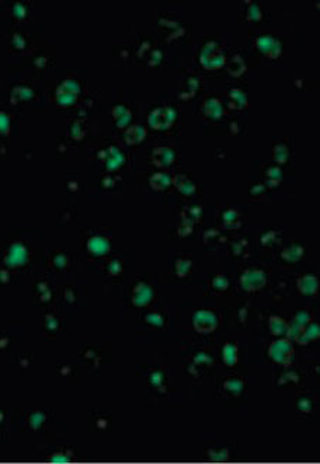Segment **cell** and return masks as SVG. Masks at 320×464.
Returning <instances> with one entry per match:
<instances>
[{
  "label": "cell",
  "instance_id": "cell-1",
  "mask_svg": "<svg viewBox=\"0 0 320 464\" xmlns=\"http://www.w3.org/2000/svg\"><path fill=\"white\" fill-rule=\"evenodd\" d=\"M269 357L279 363L283 366H289L293 360V354H295V349L290 343V340L287 339H278L275 342L270 343L269 346Z\"/></svg>",
  "mask_w": 320,
  "mask_h": 464
},
{
  "label": "cell",
  "instance_id": "cell-2",
  "mask_svg": "<svg viewBox=\"0 0 320 464\" xmlns=\"http://www.w3.org/2000/svg\"><path fill=\"white\" fill-rule=\"evenodd\" d=\"M201 63L204 67H207L209 70L219 69L224 66V63H225L224 52L221 50V47L215 41H208L204 46L202 53H201Z\"/></svg>",
  "mask_w": 320,
  "mask_h": 464
},
{
  "label": "cell",
  "instance_id": "cell-3",
  "mask_svg": "<svg viewBox=\"0 0 320 464\" xmlns=\"http://www.w3.org/2000/svg\"><path fill=\"white\" fill-rule=\"evenodd\" d=\"M194 329L199 334H211L218 328V316L211 311H198L192 317Z\"/></svg>",
  "mask_w": 320,
  "mask_h": 464
},
{
  "label": "cell",
  "instance_id": "cell-4",
  "mask_svg": "<svg viewBox=\"0 0 320 464\" xmlns=\"http://www.w3.org/2000/svg\"><path fill=\"white\" fill-rule=\"evenodd\" d=\"M175 111L170 107L157 109L150 114V126L155 130H167L174 124Z\"/></svg>",
  "mask_w": 320,
  "mask_h": 464
},
{
  "label": "cell",
  "instance_id": "cell-5",
  "mask_svg": "<svg viewBox=\"0 0 320 464\" xmlns=\"http://www.w3.org/2000/svg\"><path fill=\"white\" fill-rule=\"evenodd\" d=\"M241 285L248 292H256L266 285V274L259 269H248L241 277Z\"/></svg>",
  "mask_w": 320,
  "mask_h": 464
},
{
  "label": "cell",
  "instance_id": "cell-6",
  "mask_svg": "<svg viewBox=\"0 0 320 464\" xmlns=\"http://www.w3.org/2000/svg\"><path fill=\"white\" fill-rule=\"evenodd\" d=\"M256 47L262 55L270 58H278L282 53L281 41L272 36H261L256 40Z\"/></svg>",
  "mask_w": 320,
  "mask_h": 464
},
{
  "label": "cell",
  "instance_id": "cell-7",
  "mask_svg": "<svg viewBox=\"0 0 320 464\" xmlns=\"http://www.w3.org/2000/svg\"><path fill=\"white\" fill-rule=\"evenodd\" d=\"M175 160V152L174 149L168 147H160L154 149L152 152V161L157 167H168Z\"/></svg>",
  "mask_w": 320,
  "mask_h": 464
},
{
  "label": "cell",
  "instance_id": "cell-8",
  "mask_svg": "<svg viewBox=\"0 0 320 464\" xmlns=\"http://www.w3.org/2000/svg\"><path fill=\"white\" fill-rule=\"evenodd\" d=\"M319 282L313 275H303L298 279V289L303 295H315L318 292Z\"/></svg>",
  "mask_w": 320,
  "mask_h": 464
},
{
  "label": "cell",
  "instance_id": "cell-9",
  "mask_svg": "<svg viewBox=\"0 0 320 464\" xmlns=\"http://www.w3.org/2000/svg\"><path fill=\"white\" fill-rule=\"evenodd\" d=\"M174 186H177V189L181 192V194H184V195H192L194 192H195V189H196V186L195 184L189 180L188 177L185 175V174H178L175 178H174Z\"/></svg>",
  "mask_w": 320,
  "mask_h": 464
},
{
  "label": "cell",
  "instance_id": "cell-10",
  "mask_svg": "<svg viewBox=\"0 0 320 464\" xmlns=\"http://www.w3.org/2000/svg\"><path fill=\"white\" fill-rule=\"evenodd\" d=\"M269 331L273 336H287V331H289V325L284 322V319H282L281 316H270L269 319Z\"/></svg>",
  "mask_w": 320,
  "mask_h": 464
},
{
  "label": "cell",
  "instance_id": "cell-11",
  "mask_svg": "<svg viewBox=\"0 0 320 464\" xmlns=\"http://www.w3.org/2000/svg\"><path fill=\"white\" fill-rule=\"evenodd\" d=\"M228 103L231 106V109L233 110H239V109H245L246 104H248V98L244 92L241 90H231L229 95H228Z\"/></svg>",
  "mask_w": 320,
  "mask_h": 464
},
{
  "label": "cell",
  "instance_id": "cell-12",
  "mask_svg": "<svg viewBox=\"0 0 320 464\" xmlns=\"http://www.w3.org/2000/svg\"><path fill=\"white\" fill-rule=\"evenodd\" d=\"M204 114L211 120H218L222 117V106L218 100L209 98L204 104Z\"/></svg>",
  "mask_w": 320,
  "mask_h": 464
},
{
  "label": "cell",
  "instance_id": "cell-13",
  "mask_svg": "<svg viewBox=\"0 0 320 464\" xmlns=\"http://www.w3.org/2000/svg\"><path fill=\"white\" fill-rule=\"evenodd\" d=\"M222 359L226 366H235L238 363V346L235 343H226L222 351Z\"/></svg>",
  "mask_w": 320,
  "mask_h": 464
},
{
  "label": "cell",
  "instance_id": "cell-14",
  "mask_svg": "<svg viewBox=\"0 0 320 464\" xmlns=\"http://www.w3.org/2000/svg\"><path fill=\"white\" fill-rule=\"evenodd\" d=\"M150 184L155 191H165L171 186V178L167 174H154L151 177Z\"/></svg>",
  "mask_w": 320,
  "mask_h": 464
},
{
  "label": "cell",
  "instance_id": "cell-15",
  "mask_svg": "<svg viewBox=\"0 0 320 464\" xmlns=\"http://www.w3.org/2000/svg\"><path fill=\"white\" fill-rule=\"evenodd\" d=\"M224 225L228 229H236L241 226V215L235 209H228L224 214Z\"/></svg>",
  "mask_w": 320,
  "mask_h": 464
},
{
  "label": "cell",
  "instance_id": "cell-16",
  "mask_svg": "<svg viewBox=\"0 0 320 464\" xmlns=\"http://www.w3.org/2000/svg\"><path fill=\"white\" fill-rule=\"evenodd\" d=\"M303 255V248L301 245H290L287 246L286 249L282 251V258L287 262H296V260H301V257Z\"/></svg>",
  "mask_w": 320,
  "mask_h": 464
},
{
  "label": "cell",
  "instance_id": "cell-17",
  "mask_svg": "<svg viewBox=\"0 0 320 464\" xmlns=\"http://www.w3.org/2000/svg\"><path fill=\"white\" fill-rule=\"evenodd\" d=\"M244 386H245L244 380H242V379H236V377L228 379V380H225V383H224V389H225L228 393L235 394V396H238V394L242 393Z\"/></svg>",
  "mask_w": 320,
  "mask_h": 464
},
{
  "label": "cell",
  "instance_id": "cell-18",
  "mask_svg": "<svg viewBox=\"0 0 320 464\" xmlns=\"http://www.w3.org/2000/svg\"><path fill=\"white\" fill-rule=\"evenodd\" d=\"M191 269H192V260H191L182 258V260H177V263H175V271H177L178 277H182V278L187 277L191 272Z\"/></svg>",
  "mask_w": 320,
  "mask_h": 464
},
{
  "label": "cell",
  "instance_id": "cell-19",
  "mask_svg": "<svg viewBox=\"0 0 320 464\" xmlns=\"http://www.w3.org/2000/svg\"><path fill=\"white\" fill-rule=\"evenodd\" d=\"M287 157H289V152H287V147H286V146L278 144V146L273 148V160H275L278 164L286 163Z\"/></svg>",
  "mask_w": 320,
  "mask_h": 464
},
{
  "label": "cell",
  "instance_id": "cell-20",
  "mask_svg": "<svg viewBox=\"0 0 320 464\" xmlns=\"http://www.w3.org/2000/svg\"><path fill=\"white\" fill-rule=\"evenodd\" d=\"M309 322H310V315H309L307 312L302 311V312H299L298 315L293 317V322H292L290 326H293V328H303V326H306Z\"/></svg>",
  "mask_w": 320,
  "mask_h": 464
},
{
  "label": "cell",
  "instance_id": "cell-21",
  "mask_svg": "<svg viewBox=\"0 0 320 464\" xmlns=\"http://www.w3.org/2000/svg\"><path fill=\"white\" fill-rule=\"evenodd\" d=\"M212 286L216 289V291H219V292H224L228 289V286H229V279L226 278L225 275H216L213 280H212Z\"/></svg>",
  "mask_w": 320,
  "mask_h": 464
},
{
  "label": "cell",
  "instance_id": "cell-22",
  "mask_svg": "<svg viewBox=\"0 0 320 464\" xmlns=\"http://www.w3.org/2000/svg\"><path fill=\"white\" fill-rule=\"evenodd\" d=\"M267 180L270 184L276 186L278 183H281L282 180V169L278 167H272L267 169Z\"/></svg>",
  "mask_w": 320,
  "mask_h": 464
},
{
  "label": "cell",
  "instance_id": "cell-23",
  "mask_svg": "<svg viewBox=\"0 0 320 464\" xmlns=\"http://www.w3.org/2000/svg\"><path fill=\"white\" fill-rule=\"evenodd\" d=\"M142 137H144V130L141 127H134L127 134L128 143H140L142 140Z\"/></svg>",
  "mask_w": 320,
  "mask_h": 464
},
{
  "label": "cell",
  "instance_id": "cell-24",
  "mask_svg": "<svg viewBox=\"0 0 320 464\" xmlns=\"http://www.w3.org/2000/svg\"><path fill=\"white\" fill-rule=\"evenodd\" d=\"M228 450L226 448H221V450H218V451H213V450H211L209 451V457L212 459V460H215V462H225L228 460Z\"/></svg>",
  "mask_w": 320,
  "mask_h": 464
},
{
  "label": "cell",
  "instance_id": "cell-25",
  "mask_svg": "<svg viewBox=\"0 0 320 464\" xmlns=\"http://www.w3.org/2000/svg\"><path fill=\"white\" fill-rule=\"evenodd\" d=\"M298 408H299V410L303 411V413L310 411V408H312V402H310L309 399H302L301 402L298 403Z\"/></svg>",
  "mask_w": 320,
  "mask_h": 464
},
{
  "label": "cell",
  "instance_id": "cell-26",
  "mask_svg": "<svg viewBox=\"0 0 320 464\" xmlns=\"http://www.w3.org/2000/svg\"><path fill=\"white\" fill-rule=\"evenodd\" d=\"M249 19L250 20H259L261 19V12L258 9V6L252 4L250 9H249Z\"/></svg>",
  "mask_w": 320,
  "mask_h": 464
},
{
  "label": "cell",
  "instance_id": "cell-27",
  "mask_svg": "<svg viewBox=\"0 0 320 464\" xmlns=\"http://www.w3.org/2000/svg\"><path fill=\"white\" fill-rule=\"evenodd\" d=\"M195 360H196V362H201V363H205V365H211V363H212L211 357H209L208 354H205V353H199V354H196Z\"/></svg>",
  "mask_w": 320,
  "mask_h": 464
}]
</instances>
